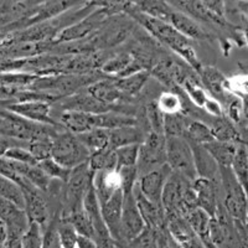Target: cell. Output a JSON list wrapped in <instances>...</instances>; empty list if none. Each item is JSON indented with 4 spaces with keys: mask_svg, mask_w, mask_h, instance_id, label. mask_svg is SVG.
Returning a JSON list of instances; mask_svg holds the SVG:
<instances>
[{
    "mask_svg": "<svg viewBox=\"0 0 248 248\" xmlns=\"http://www.w3.org/2000/svg\"><path fill=\"white\" fill-rule=\"evenodd\" d=\"M77 138L91 153L109 148V133L107 129L93 128L88 132L78 134Z\"/></svg>",
    "mask_w": 248,
    "mask_h": 248,
    "instance_id": "obj_35",
    "label": "cell"
},
{
    "mask_svg": "<svg viewBox=\"0 0 248 248\" xmlns=\"http://www.w3.org/2000/svg\"><path fill=\"white\" fill-rule=\"evenodd\" d=\"M78 1H65V0H57V1H45L40 3L35 6L32 10L28 13L25 19H23V25L26 28H30L36 24L45 23L47 20L54 19L59 15L63 14L65 12L75 6L79 5Z\"/></svg>",
    "mask_w": 248,
    "mask_h": 248,
    "instance_id": "obj_15",
    "label": "cell"
},
{
    "mask_svg": "<svg viewBox=\"0 0 248 248\" xmlns=\"http://www.w3.org/2000/svg\"><path fill=\"white\" fill-rule=\"evenodd\" d=\"M165 155L167 165L172 172L181 175L191 183L198 178L191 145L184 137H168Z\"/></svg>",
    "mask_w": 248,
    "mask_h": 248,
    "instance_id": "obj_5",
    "label": "cell"
},
{
    "mask_svg": "<svg viewBox=\"0 0 248 248\" xmlns=\"http://www.w3.org/2000/svg\"><path fill=\"white\" fill-rule=\"evenodd\" d=\"M123 192L117 191L112 198L101 206L102 218L107 226L108 231L116 241L121 240V220L122 210H123Z\"/></svg>",
    "mask_w": 248,
    "mask_h": 248,
    "instance_id": "obj_18",
    "label": "cell"
},
{
    "mask_svg": "<svg viewBox=\"0 0 248 248\" xmlns=\"http://www.w3.org/2000/svg\"><path fill=\"white\" fill-rule=\"evenodd\" d=\"M199 78H200L201 85L205 88V91L211 93L212 98L216 101H229V90H227V78L223 76L222 72L212 66H201L198 71Z\"/></svg>",
    "mask_w": 248,
    "mask_h": 248,
    "instance_id": "obj_17",
    "label": "cell"
},
{
    "mask_svg": "<svg viewBox=\"0 0 248 248\" xmlns=\"http://www.w3.org/2000/svg\"><path fill=\"white\" fill-rule=\"evenodd\" d=\"M203 109L209 113L210 116H214L215 118L225 116V114H223L222 106H221L220 102L216 101L215 98H207L205 106H203Z\"/></svg>",
    "mask_w": 248,
    "mask_h": 248,
    "instance_id": "obj_55",
    "label": "cell"
},
{
    "mask_svg": "<svg viewBox=\"0 0 248 248\" xmlns=\"http://www.w3.org/2000/svg\"><path fill=\"white\" fill-rule=\"evenodd\" d=\"M93 125H94V128L112 130L116 129V128L138 125V119L129 113L110 110V112L102 113V114H94L93 116Z\"/></svg>",
    "mask_w": 248,
    "mask_h": 248,
    "instance_id": "obj_27",
    "label": "cell"
},
{
    "mask_svg": "<svg viewBox=\"0 0 248 248\" xmlns=\"http://www.w3.org/2000/svg\"><path fill=\"white\" fill-rule=\"evenodd\" d=\"M91 96H93L99 102L105 103L108 106H116L119 101H123L127 97L124 96L123 93L118 90L116 86V82L113 77H106V78L101 79V81L96 82L91 85L90 87L86 88ZM129 99V98H128Z\"/></svg>",
    "mask_w": 248,
    "mask_h": 248,
    "instance_id": "obj_25",
    "label": "cell"
},
{
    "mask_svg": "<svg viewBox=\"0 0 248 248\" xmlns=\"http://www.w3.org/2000/svg\"><path fill=\"white\" fill-rule=\"evenodd\" d=\"M144 113H145V118L149 124V132L158 133V134L164 136V118L165 116L156 105V101L149 102L144 108Z\"/></svg>",
    "mask_w": 248,
    "mask_h": 248,
    "instance_id": "obj_45",
    "label": "cell"
},
{
    "mask_svg": "<svg viewBox=\"0 0 248 248\" xmlns=\"http://www.w3.org/2000/svg\"><path fill=\"white\" fill-rule=\"evenodd\" d=\"M39 167L41 168V170L45 172L46 176H47L48 179H51V180L61 181V183L63 184L67 181L68 175H70L71 171V170L61 167V165H60L59 163H56L52 158H48L43 161H40Z\"/></svg>",
    "mask_w": 248,
    "mask_h": 248,
    "instance_id": "obj_46",
    "label": "cell"
},
{
    "mask_svg": "<svg viewBox=\"0 0 248 248\" xmlns=\"http://www.w3.org/2000/svg\"><path fill=\"white\" fill-rule=\"evenodd\" d=\"M83 209H85L86 214L88 215L91 222H92L93 231H94L93 241L96 243L97 248H116V240L108 231L107 226L102 218L101 206H99L93 185L91 186V189L88 190L85 199H83Z\"/></svg>",
    "mask_w": 248,
    "mask_h": 248,
    "instance_id": "obj_10",
    "label": "cell"
},
{
    "mask_svg": "<svg viewBox=\"0 0 248 248\" xmlns=\"http://www.w3.org/2000/svg\"><path fill=\"white\" fill-rule=\"evenodd\" d=\"M237 9L240 10L246 21H248V1H237Z\"/></svg>",
    "mask_w": 248,
    "mask_h": 248,
    "instance_id": "obj_58",
    "label": "cell"
},
{
    "mask_svg": "<svg viewBox=\"0 0 248 248\" xmlns=\"http://www.w3.org/2000/svg\"><path fill=\"white\" fill-rule=\"evenodd\" d=\"M136 6L139 12L148 15L150 17L158 19L169 23L170 15L174 12V8L169 4V1H161V0H143V1H136Z\"/></svg>",
    "mask_w": 248,
    "mask_h": 248,
    "instance_id": "obj_32",
    "label": "cell"
},
{
    "mask_svg": "<svg viewBox=\"0 0 248 248\" xmlns=\"http://www.w3.org/2000/svg\"><path fill=\"white\" fill-rule=\"evenodd\" d=\"M171 172L172 171L170 170V168L165 164L159 169H155L153 171L148 172V174L141 175V176H139L138 184H137L139 191L148 200L161 206V196H163L164 186L167 184L168 178H169Z\"/></svg>",
    "mask_w": 248,
    "mask_h": 248,
    "instance_id": "obj_14",
    "label": "cell"
},
{
    "mask_svg": "<svg viewBox=\"0 0 248 248\" xmlns=\"http://www.w3.org/2000/svg\"><path fill=\"white\" fill-rule=\"evenodd\" d=\"M234 178L245 190L248 200V152L245 144H240L237 148L236 156L231 167Z\"/></svg>",
    "mask_w": 248,
    "mask_h": 248,
    "instance_id": "obj_36",
    "label": "cell"
},
{
    "mask_svg": "<svg viewBox=\"0 0 248 248\" xmlns=\"http://www.w3.org/2000/svg\"><path fill=\"white\" fill-rule=\"evenodd\" d=\"M220 183L223 186V207L233 221L247 223L248 200L245 190L234 178L231 168H220Z\"/></svg>",
    "mask_w": 248,
    "mask_h": 248,
    "instance_id": "obj_4",
    "label": "cell"
},
{
    "mask_svg": "<svg viewBox=\"0 0 248 248\" xmlns=\"http://www.w3.org/2000/svg\"><path fill=\"white\" fill-rule=\"evenodd\" d=\"M194 232L200 237L201 240H209V225L211 217L206 214L200 207L191 210L184 216Z\"/></svg>",
    "mask_w": 248,
    "mask_h": 248,
    "instance_id": "obj_38",
    "label": "cell"
},
{
    "mask_svg": "<svg viewBox=\"0 0 248 248\" xmlns=\"http://www.w3.org/2000/svg\"><path fill=\"white\" fill-rule=\"evenodd\" d=\"M108 133H109V149L112 150L132 145V144H141L145 138L138 125L116 128V129L108 130Z\"/></svg>",
    "mask_w": 248,
    "mask_h": 248,
    "instance_id": "obj_28",
    "label": "cell"
},
{
    "mask_svg": "<svg viewBox=\"0 0 248 248\" xmlns=\"http://www.w3.org/2000/svg\"><path fill=\"white\" fill-rule=\"evenodd\" d=\"M184 138L189 143L199 145H205L215 140L210 125L200 121H189L184 133Z\"/></svg>",
    "mask_w": 248,
    "mask_h": 248,
    "instance_id": "obj_33",
    "label": "cell"
},
{
    "mask_svg": "<svg viewBox=\"0 0 248 248\" xmlns=\"http://www.w3.org/2000/svg\"><path fill=\"white\" fill-rule=\"evenodd\" d=\"M189 119L185 114H165L164 118V136L167 137H184L186 125Z\"/></svg>",
    "mask_w": 248,
    "mask_h": 248,
    "instance_id": "obj_43",
    "label": "cell"
},
{
    "mask_svg": "<svg viewBox=\"0 0 248 248\" xmlns=\"http://www.w3.org/2000/svg\"><path fill=\"white\" fill-rule=\"evenodd\" d=\"M0 221L6 231H16L20 233H24L30 225L23 209L3 199H0Z\"/></svg>",
    "mask_w": 248,
    "mask_h": 248,
    "instance_id": "obj_22",
    "label": "cell"
},
{
    "mask_svg": "<svg viewBox=\"0 0 248 248\" xmlns=\"http://www.w3.org/2000/svg\"><path fill=\"white\" fill-rule=\"evenodd\" d=\"M77 248H97V246L92 238H87V237L78 236Z\"/></svg>",
    "mask_w": 248,
    "mask_h": 248,
    "instance_id": "obj_57",
    "label": "cell"
},
{
    "mask_svg": "<svg viewBox=\"0 0 248 248\" xmlns=\"http://www.w3.org/2000/svg\"><path fill=\"white\" fill-rule=\"evenodd\" d=\"M191 181L186 180L181 175L171 172L164 186L161 206H163L165 217L170 215H181L184 196L190 186Z\"/></svg>",
    "mask_w": 248,
    "mask_h": 248,
    "instance_id": "obj_12",
    "label": "cell"
},
{
    "mask_svg": "<svg viewBox=\"0 0 248 248\" xmlns=\"http://www.w3.org/2000/svg\"><path fill=\"white\" fill-rule=\"evenodd\" d=\"M139 148H140V144H132V145L122 147L114 150L117 170L122 169V168L137 167L139 158Z\"/></svg>",
    "mask_w": 248,
    "mask_h": 248,
    "instance_id": "obj_44",
    "label": "cell"
},
{
    "mask_svg": "<svg viewBox=\"0 0 248 248\" xmlns=\"http://www.w3.org/2000/svg\"><path fill=\"white\" fill-rule=\"evenodd\" d=\"M0 199L10 201L24 210V195L20 186L10 179L0 175Z\"/></svg>",
    "mask_w": 248,
    "mask_h": 248,
    "instance_id": "obj_40",
    "label": "cell"
},
{
    "mask_svg": "<svg viewBox=\"0 0 248 248\" xmlns=\"http://www.w3.org/2000/svg\"><path fill=\"white\" fill-rule=\"evenodd\" d=\"M1 225H3V223H1V221H0V226H1Z\"/></svg>",
    "mask_w": 248,
    "mask_h": 248,
    "instance_id": "obj_63",
    "label": "cell"
},
{
    "mask_svg": "<svg viewBox=\"0 0 248 248\" xmlns=\"http://www.w3.org/2000/svg\"><path fill=\"white\" fill-rule=\"evenodd\" d=\"M55 138V137H54ZM51 137L35 139L28 144V149L37 161H43L51 158V148H52V139Z\"/></svg>",
    "mask_w": 248,
    "mask_h": 248,
    "instance_id": "obj_47",
    "label": "cell"
},
{
    "mask_svg": "<svg viewBox=\"0 0 248 248\" xmlns=\"http://www.w3.org/2000/svg\"><path fill=\"white\" fill-rule=\"evenodd\" d=\"M44 230L35 222H30L23 234V248H43Z\"/></svg>",
    "mask_w": 248,
    "mask_h": 248,
    "instance_id": "obj_49",
    "label": "cell"
},
{
    "mask_svg": "<svg viewBox=\"0 0 248 248\" xmlns=\"http://www.w3.org/2000/svg\"><path fill=\"white\" fill-rule=\"evenodd\" d=\"M60 217L65 218V220L70 221L71 225L74 226L76 232L78 233V236L87 237V238H94V231H93V226L91 222L90 217L86 214L83 206L81 207H77L74 211H71L67 215H61Z\"/></svg>",
    "mask_w": 248,
    "mask_h": 248,
    "instance_id": "obj_34",
    "label": "cell"
},
{
    "mask_svg": "<svg viewBox=\"0 0 248 248\" xmlns=\"http://www.w3.org/2000/svg\"><path fill=\"white\" fill-rule=\"evenodd\" d=\"M14 99H0V116H3L4 113L8 110V107L9 105H12V103H14Z\"/></svg>",
    "mask_w": 248,
    "mask_h": 248,
    "instance_id": "obj_59",
    "label": "cell"
},
{
    "mask_svg": "<svg viewBox=\"0 0 248 248\" xmlns=\"http://www.w3.org/2000/svg\"><path fill=\"white\" fill-rule=\"evenodd\" d=\"M245 39H246V43L248 45V21L245 20Z\"/></svg>",
    "mask_w": 248,
    "mask_h": 248,
    "instance_id": "obj_62",
    "label": "cell"
},
{
    "mask_svg": "<svg viewBox=\"0 0 248 248\" xmlns=\"http://www.w3.org/2000/svg\"><path fill=\"white\" fill-rule=\"evenodd\" d=\"M93 189L96 191L99 205L109 200L121 189V179L117 170H103L94 174Z\"/></svg>",
    "mask_w": 248,
    "mask_h": 248,
    "instance_id": "obj_23",
    "label": "cell"
},
{
    "mask_svg": "<svg viewBox=\"0 0 248 248\" xmlns=\"http://www.w3.org/2000/svg\"><path fill=\"white\" fill-rule=\"evenodd\" d=\"M23 234L16 231H6L5 248H23Z\"/></svg>",
    "mask_w": 248,
    "mask_h": 248,
    "instance_id": "obj_56",
    "label": "cell"
},
{
    "mask_svg": "<svg viewBox=\"0 0 248 248\" xmlns=\"http://www.w3.org/2000/svg\"><path fill=\"white\" fill-rule=\"evenodd\" d=\"M60 106L63 110H71V112H81L87 114H102L110 110H114L113 106L105 105L91 96L87 91L85 92H77L75 94L66 98L61 99Z\"/></svg>",
    "mask_w": 248,
    "mask_h": 248,
    "instance_id": "obj_16",
    "label": "cell"
},
{
    "mask_svg": "<svg viewBox=\"0 0 248 248\" xmlns=\"http://www.w3.org/2000/svg\"><path fill=\"white\" fill-rule=\"evenodd\" d=\"M210 128L212 130V136H214L215 140L222 141V143L237 144V145L243 144L241 133L238 132L234 123H232L227 117L222 116L215 118Z\"/></svg>",
    "mask_w": 248,
    "mask_h": 248,
    "instance_id": "obj_29",
    "label": "cell"
},
{
    "mask_svg": "<svg viewBox=\"0 0 248 248\" xmlns=\"http://www.w3.org/2000/svg\"><path fill=\"white\" fill-rule=\"evenodd\" d=\"M150 76H154L169 90L175 91L179 90L186 79L198 76V74L185 63L172 59H161L153 65Z\"/></svg>",
    "mask_w": 248,
    "mask_h": 248,
    "instance_id": "obj_8",
    "label": "cell"
},
{
    "mask_svg": "<svg viewBox=\"0 0 248 248\" xmlns=\"http://www.w3.org/2000/svg\"><path fill=\"white\" fill-rule=\"evenodd\" d=\"M123 210L121 220V238L129 242L136 241L147 229L143 217L139 212L134 195H123Z\"/></svg>",
    "mask_w": 248,
    "mask_h": 248,
    "instance_id": "obj_11",
    "label": "cell"
},
{
    "mask_svg": "<svg viewBox=\"0 0 248 248\" xmlns=\"http://www.w3.org/2000/svg\"><path fill=\"white\" fill-rule=\"evenodd\" d=\"M8 110L16 116L28 119V121L34 122V123L45 124V125H51V127H61L59 122H56L51 117V103H47V102H14L12 105H9Z\"/></svg>",
    "mask_w": 248,
    "mask_h": 248,
    "instance_id": "obj_13",
    "label": "cell"
},
{
    "mask_svg": "<svg viewBox=\"0 0 248 248\" xmlns=\"http://www.w3.org/2000/svg\"><path fill=\"white\" fill-rule=\"evenodd\" d=\"M133 195L136 198L137 206H138L139 212H140L141 217H143L144 222L147 225V227L153 230H160L165 227V214L161 206L156 205V203L152 202L148 200L138 189V185L133 190Z\"/></svg>",
    "mask_w": 248,
    "mask_h": 248,
    "instance_id": "obj_20",
    "label": "cell"
},
{
    "mask_svg": "<svg viewBox=\"0 0 248 248\" xmlns=\"http://www.w3.org/2000/svg\"><path fill=\"white\" fill-rule=\"evenodd\" d=\"M91 152L79 141L77 136L62 130L52 139L51 158L68 170L87 163Z\"/></svg>",
    "mask_w": 248,
    "mask_h": 248,
    "instance_id": "obj_2",
    "label": "cell"
},
{
    "mask_svg": "<svg viewBox=\"0 0 248 248\" xmlns=\"http://www.w3.org/2000/svg\"><path fill=\"white\" fill-rule=\"evenodd\" d=\"M203 147L211 154L212 158L217 163L218 168H231L238 145L232 143H222V141L214 140Z\"/></svg>",
    "mask_w": 248,
    "mask_h": 248,
    "instance_id": "obj_31",
    "label": "cell"
},
{
    "mask_svg": "<svg viewBox=\"0 0 248 248\" xmlns=\"http://www.w3.org/2000/svg\"><path fill=\"white\" fill-rule=\"evenodd\" d=\"M227 90L229 92L237 94L240 98L248 96V75L227 78Z\"/></svg>",
    "mask_w": 248,
    "mask_h": 248,
    "instance_id": "obj_52",
    "label": "cell"
},
{
    "mask_svg": "<svg viewBox=\"0 0 248 248\" xmlns=\"http://www.w3.org/2000/svg\"><path fill=\"white\" fill-rule=\"evenodd\" d=\"M94 12L91 13L90 15L85 17V19L79 20L78 23L75 25L70 26V28L65 29L61 34L55 39V44H68L75 43V41H81L91 37L94 35L102 26L105 25L107 19L109 17L107 9L103 5H99ZM102 4V3H101Z\"/></svg>",
    "mask_w": 248,
    "mask_h": 248,
    "instance_id": "obj_7",
    "label": "cell"
},
{
    "mask_svg": "<svg viewBox=\"0 0 248 248\" xmlns=\"http://www.w3.org/2000/svg\"><path fill=\"white\" fill-rule=\"evenodd\" d=\"M19 186L24 195V211L29 222L37 223L41 226V229L45 230L50 222V212L44 192L32 185L28 179H24Z\"/></svg>",
    "mask_w": 248,
    "mask_h": 248,
    "instance_id": "obj_9",
    "label": "cell"
},
{
    "mask_svg": "<svg viewBox=\"0 0 248 248\" xmlns=\"http://www.w3.org/2000/svg\"><path fill=\"white\" fill-rule=\"evenodd\" d=\"M227 118L232 123H240L243 118L242 101L240 97H231V99L227 101Z\"/></svg>",
    "mask_w": 248,
    "mask_h": 248,
    "instance_id": "obj_53",
    "label": "cell"
},
{
    "mask_svg": "<svg viewBox=\"0 0 248 248\" xmlns=\"http://www.w3.org/2000/svg\"><path fill=\"white\" fill-rule=\"evenodd\" d=\"M181 88L187 93L189 98L191 99V102L196 106V107L203 108L206 101L209 98V96H207V92L205 91V88L201 85L199 75L198 76L186 79L183 83V86H181Z\"/></svg>",
    "mask_w": 248,
    "mask_h": 248,
    "instance_id": "obj_41",
    "label": "cell"
},
{
    "mask_svg": "<svg viewBox=\"0 0 248 248\" xmlns=\"http://www.w3.org/2000/svg\"><path fill=\"white\" fill-rule=\"evenodd\" d=\"M156 105L165 114H185V105L183 97L175 91L161 93L156 99Z\"/></svg>",
    "mask_w": 248,
    "mask_h": 248,
    "instance_id": "obj_39",
    "label": "cell"
},
{
    "mask_svg": "<svg viewBox=\"0 0 248 248\" xmlns=\"http://www.w3.org/2000/svg\"><path fill=\"white\" fill-rule=\"evenodd\" d=\"M93 116L94 114L63 110L61 113V116H60L59 124L66 132L78 136V134L86 133L94 128V125H93Z\"/></svg>",
    "mask_w": 248,
    "mask_h": 248,
    "instance_id": "obj_26",
    "label": "cell"
},
{
    "mask_svg": "<svg viewBox=\"0 0 248 248\" xmlns=\"http://www.w3.org/2000/svg\"><path fill=\"white\" fill-rule=\"evenodd\" d=\"M192 189L196 194L198 200V207L214 217L218 207V200H217V183L203 178H196L191 183Z\"/></svg>",
    "mask_w": 248,
    "mask_h": 248,
    "instance_id": "obj_19",
    "label": "cell"
},
{
    "mask_svg": "<svg viewBox=\"0 0 248 248\" xmlns=\"http://www.w3.org/2000/svg\"><path fill=\"white\" fill-rule=\"evenodd\" d=\"M28 144L25 141H20L17 139L10 138V137L3 136L0 134V159L4 158L9 149H12L14 147H26L28 148Z\"/></svg>",
    "mask_w": 248,
    "mask_h": 248,
    "instance_id": "obj_54",
    "label": "cell"
},
{
    "mask_svg": "<svg viewBox=\"0 0 248 248\" xmlns=\"http://www.w3.org/2000/svg\"><path fill=\"white\" fill-rule=\"evenodd\" d=\"M60 212L52 220H50L48 225L44 230L43 248H61L60 247L59 233H57V221H59Z\"/></svg>",
    "mask_w": 248,
    "mask_h": 248,
    "instance_id": "obj_51",
    "label": "cell"
},
{
    "mask_svg": "<svg viewBox=\"0 0 248 248\" xmlns=\"http://www.w3.org/2000/svg\"><path fill=\"white\" fill-rule=\"evenodd\" d=\"M87 163L91 171L94 174L103 171V170H117L116 154H114V150L109 149V148L91 153Z\"/></svg>",
    "mask_w": 248,
    "mask_h": 248,
    "instance_id": "obj_37",
    "label": "cell"
},
{
    "mask_svg": "<svg viewBox=\"0 0 248 248\" xmlns=\"http://www.w3.org/2000/svg\"><path fill=\"white\" fill-rule=\"evenodd\" d=\"M124 13L130 19L134 20L136 23L143 26L159 44L167 46L170 50L176 52L179 56L183 57L186 63H187V66H190L198 74V71L200 70L202 63H201L200 60L196 56V52L192 48L189 39H186L185 36H183L170 24L164 23L161 20L154 19V17H150L148 15L140 13L137 9L134 3L127 1Z\"/></svg>",
    "mask_w": 248,
    "mask_h": 248,
    "instance_id": "obj_1",
    "label": "cell"
},
{
    "mask_svg": "<svg viewBox=\"0 0 248 248\" xmlns=\"http://www.w3.org/2000/svg\"><path fill=\"white\" fill-rule=\"evenodd\" d=\"M119 174V179H121V189L123 195L133 194V190L138 184L139 174L137 167H128L122 168V169L117 170Z\"/></svg>",
    "mask_w": 248,
    "mask_h": 248,
    "instance_id": "obj_48",
    "label": "cell"
},
{
    "mask_svg": "<svg viewBox=\"0 0 248 248\" xmlns=\"http://www.w3.org/2000/svg\"><path fill=\"white\" fill-rule=\"evenodd\" d=\"M57 233H59L60 247L61 248H77L78 233L70 221L59 216L57 221Z\"/></svg>",
    "mask_w": 248,
    "mask_h": 248,
    "instance_id": "obj_42",
    "label": "cell"
},
{
    "mask_svg": "<svg viewBox=\"0 0 248 248\" xmlns=\"http://www.w3.org/2000/svg\"><path fill=\"white\" fill-rule=\"evenodd\" d=\"M242 101V109H243V118L248 121V96L241 97Z\"/></svg>",
    "mask_w": 248,
    "mask_h": 248,
    "instance_id": "obj_61",
    "label": "cell"
},
{
    "mask_svg": "<svg viewBox=\"0 0 248 248\" xmlns=\"http://www.w3.org/2000/svg\"><path fill=\"white\" fill-rule=\"evenodd\" d=\"M192 149V155H194V163L195 169H196V174L198 178L207 179V180L215 181L218 184L220 180V168L212 158L206 148L203 145H199V144L190 143Z\"/></svg>",
    "mask_w": 248,
    "mask_h": 248,
    "instance_id": "obj_21",
    "label": "cell"
},
{
    "mask_svg": "<svg viewBox=\"0 0 248 248\" xmlns=\"http://www.w3.org/2000/svg\"><path fill=\"white\" fill-rule=\"evenodd\" d=\"M176 31H179L186 39L192 40H209L210 35L206 32L205 29L192 17L175 10L170 15L169 23Z\"/></svg>",
    "mask_w": 248,
    "mask_h": 248,
    "instance_id": "obj_24",
    "label": "cell"
},
{
    "mask_svg": "<svg viewBox=\"0 0 248 248\" xmlns=\"http://www.w3.org/2000/svg\"><path fill=\"white\" fill-rule=\"evenodd\" d=\"M4 158L9 160L16 161L20 164H25V165H37L39 161L34 158V155L29 152L26 147H14L6 152Z\"/></svg>",
    "mask_w": 248,
    "mask_h": 248,
    "instance_id": "obj_50",
    "label": "cell"
},
{
    "mask_svg": "<svg viewBox=\"0 0 248 248\" xmlns=\"http://www.w3.org/2000/svg\"><path fill=\"white\" fill-rule=\"evenodd\" d=\"M94 172L91 171L88 163L74 168L70 171L63 189V209L61 215H67L77 207L83 206V199L93 185Z\"/></svg>",
    "mask_w": 248,
    "mask_h": 248,
    "instance_id": "obj_3",
    "label": "cell"
},
{
    "mask_svg": "<svg viewBox=\"0 0 248 248\" xmlns=\"http://www.w3.org/2000/svg\"><path fill=\"white\" fill-rule=\"evenodd\" d=\"M150 77V71H140L123 78H114L116 86L127 98L137 97L143 91Z\"/></svg>",
    "mask_w": 248,
    "mask_h": 248,
    "instance_id": "obj_30",
    "label": "cell"
},
{
    "mask_svg": "<svg viewBox=\"0 0 248 248\" xmlns=\"http://www.w3.org/2000/svg\"><path fill=\"white\" fill-rule=\"evenodd\" d=\"M167 138L163 134L148 132L139 148V158L137 163L139 176L145 175L167 164L165 155Z\"/></svg>",
    "mask_w": 248,
    "mask_h": 248,
    "instance_id": "obj_6",
    "label": "cell"
},
{
    "mask_svg": "<svg viewBox=\"0 0 248 248\" xmlns=\"http://www.w3.org/2000/svg\"><path fill=\"white\" fill-rule=\"evenodd\" d=\"M6 243V229L4 225L0 226V248H5Z\"/></svg>",
    "mask_w": 248,
    "mask_h": 248,
    "instance_id": "obj_60",
    "label": "cell"
}]
</instances>
